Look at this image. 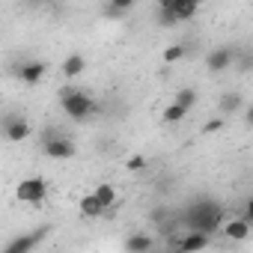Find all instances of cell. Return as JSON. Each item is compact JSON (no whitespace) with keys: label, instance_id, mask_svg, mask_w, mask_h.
Masks as SVG:
<instances>
[{"label":"cell","instance_id":"cell-1","mask_svg":"<svg viewBox=\"0 0 253 253\" xmlns=\"http://www.w3.org/2000/svg\"><path fill=\"white\" fill-rule=\"evenodd\" d=\"M176 217H179V226H182V229H194V232L211 235V232L220 229V223H223L226 214H223V206L214 203V200H194V203H188L185 211H179Z\"/></svg>","mask_w":253,"mask_h":253},{"label":"cell","instance_id":"cell-2","mask_svg":"<svg viewBox=\"0 0 253 253\" xmlns=\"http://www.w3.org/2000/svg\"><path fill=\"white\" fill-rule=\"evenodd\" d=\"M60 104H63V113L72 119V122H84L95 113V101L92 95H86L84 89L78 86H60Z\"/></svg>","mask_w":253,"mask_h":253},{"label":"cell","instance_id":"cell-3","mask_svg":"<svg viewBox=\"0 0 253 253\" xmlns=\"http://www.w3.org/2000/svg\"><path fill=\"white\" fill-rule=\"evenodd\" d=\"M39 143H42L45 158H51V161H69V158L78 155L75 140H72L69 134H63L60 128H45V131L39 134Z\"/></svg>","mask_w":253,"mask_h":253},{"label":"cell","instance_id":"cell-4","mask_svg":"<svg viewBox=\"0 0 253 253\" xmlns=\"http://www.w3.org/2000/svg\"><path fill=\"white\" fill-rule=\"evenodd\" d=\"M48 197V182L42 176H27L15 185V200L24 206H42Z\"/></svg>","mask_w":253,"mask_h":253},{"label":"cell","instance_id":"cell-5","mask_svg":"<svg viewBox=\"0 0 253 253\" xmlns=\"http://www.w3.org/2000/svg\"><path fill=\"white\" fill-rule=\"evenodd\" d=\"M0 134H3V140H9V143H24V140L33 134V128H30L27 116L9 113V116L3 119V125H0Z\"/></svg>","mask_w":253,"mask_h":253},{"label":"cell","instance_id":"cell-6","mask_svg":"<svg viewBox=\"0 0 253 253\" xmlns=\"http://www.w3.org/2000/svg\"><path fill=\"white\" fill-rule=\"evenodd\" d=\"M48 229H51V226H39V229L30 232V235H15V238H9L0 250H3V253H27V250H33V247L48 235Z\"/></svg>","mask_w":253,"mask_h":253},{"label":"cell","instance_id":"cell-7","mask_svg":"<svg viewBox=\"0 0 253 253\" xmlns=\"http://www.w3.org/2000/svg\"><path fill=\"white\" fill-rule=\"evenodd\" d=\"M45 72H48V63H45V60H27V63H21V66H15V78H18L24 86H36V84L45 78Z\"/></svg>","mask_w":253,"mask_h":253},{"label":"cell","instance_id":"cell-8","mask_svg":"<svg viewBox=\"0 0 253 253\" xmlns=\"http://www.w3.org/2000/svg\"><path fill=\"white\" fill-rule=\"evenodd\" d=\"M232 63H235V48H229V45H220V48H214V51L206 57V69H209L211 75L226 72Z\"/></svg>","mask_w":253,"mask_h":253},{"label":"cell","instance_id":"cell-9","mask_svg":"<svg viewBox=\"0 0 253 253\" xmlns=\"http://www.w3.org/2000/svg\"><path fill=\"white\" fill-rule=\"evenodd\" d=\"M250 220H244V217H229V220H223L220 223V229H223V235L226 238H232V241H244L247 235H250Z\"/></svg>","mask_w":253,"mask_h":253},{"label":"cell","instance_id":"cell-10","mask_svg":"<svg viewBox=\"0 0 253 253\" xmlns=\"http://www.w3.org/2000/svg\"><path fill=\"white\" fill-rule=\"evenodd\" d=\"M78 211H81L84 217H89V220H95V217H107V214H110V211H104V206L92 197V191L84 194V197L78 200Z\"/></svg>","mask_w":253,"mask_h":253},{"label":"cell","instance_id":"cell-11","mask_svg":"<svg viewBox=\"0 0 253 253\" xmlns=\"http://www.w3.org/2000/svg\"><path fill=\"white\" fill-rule=\"evenodd\" d=\"M200 3H203V0H170V9H173L176 21L182 24V21H191V18L197 15Z\"/></svg>","mask_w":253,"mask_h":253},{"label":"cell","instance_id":"cell-12","mask_svg":"<svg viewBox=\"0 0 253 253\" xmlns=\"http://www.w3.org/2000/svg\"><path fill=\"white\" fill-rule=\"evenodd\" d=\"M84 72H86V57H84V54H69V57L63 60V78L75 81V78H81Z\"/></svg>","mask_w":253,"mask_h":253},{"label":"cell","instance_id":"cell-13","mask_svg":"<svg viewBox=\"0 0 253 253\" xmlns=\"http://www.w3.org/2000/svg\"><path fill=\"white\" fill-rule=\"evenodd\" d=\"M155 244H158V241H155L152 235H146V232H134V235L125 238V250H134V253H149Z\"/></svg>","mask_w":253,"mask_h":253},{"label":"cell","instance_id":"cell-14","mask_svg":"<svg viewBox=\"0 0 253 253\" xmlns=\"http://www.w3.org/2000/svg\"><path fill=\"white\" fill-rule=\"evenodd\" d=\"M92 197L104 206V211H113V206H116V188L110 182H98L95 191H92Z\"/></svg>","mask_w":253,"mask_h":253},{"label":"cell","instance_id":"cell-15","mask_svg":"<svg viewBox=\"0 0 253 253\" xmlns=\"http://www.w3.org/2000/svg\"><path fill=\"white\" fill-rule=\"evenodd\" d=\"M241 107H244V98H241L238 92H223V95H220V104H217L220 116H232V113H238Z\"/></svg>","mask_w":253,"mask_h":253},{"label":"cell","instance_id":"cell-16","mask_svg":"<svg viewBox=\"0 0 253 253\" xmlns=\"http://www.w3.org/2000/svg\"><path fill=\"white\" fill-rule=\"evenodd\" d=\"M188 116V110L182 107V104H176V101H170L167 107H164V113H161V119L167 122V125H173V122H182Z\"/></svg>","mask_w":253,"mask_h":253},{"label":"cell","instance_id":"cell-17","mask_svg":"<svg viewBox=\"0 0 253 253\" xmlns=\"http://www.w3.org/2000/svg\"><path fill=\"white\" fill-rule=\"evenodd\" d=\"M176 104H182L185 110H191L194 104H197V89H191V86H182L179 92H176V98H173Z\"/></svg>","mask_w":253,"mask_h":253},{"label":"cell","instance_id":"cell-18","mask_svg":"<svg viewBox=\"0 0 253 253\" xmlns=\"http://www.w3.org/2000/svg\"><path fill=\"white\" fill-rule=\"evenodd\" d=\"M137 3V0H110V6H107V12L113 15V18H122L125 12H128L131 6Z\"/></svg>","mask_w":253,"mask_h":253},{"label":"cell","instance_id":"cell-19","mask_svg":"<svg viewBox=\"0 0 253 253\" xmlns=\"http://www.w3.org/2000/svg\"><path fill=\"white\" fill-rule=\"evenodd\" d=\"M185 54H188V51H185V45H170V48L164 51V57H161V60H164V63H179V60H185Z\"/></svg>","mask_w":253,"mask_h":253},{"label":"cell","instance_id":"cell-20","mask_svg":"<svg viewBox=\"0 0 253 253\" xmlns=\"http://www.w3.org/2000/svg\"><path fill=\"white\" fill-rule=\"evenodd\" d=\"M149 161H146V155H131L128 161H125V167H128V170H143Z\"/></svg>","mask_w":253,"mask_h":253},{"label":"cell","instance_id":"cell-21","mask_svg":"<svg viewBox=\"0 0 253 253\" xmlns=\"http://www.w3.org/2000/svg\"><path fill=\"white\" fill-rule=\"evenodd\" d=\"M223 125H226V122H223V116H220V119H211V122H206V125H203V134H214V131H220V128H223Z\"/></svg>","mask_w":253,"mask_h":253},{"label":"cell","instance_id":"cell-22","mask_svg":"<svg viewBox=\"0 0 253 253\" xmlns=\"http://www.w3.org/2000/svg\"><path fill=\"white\" fill-rule=\"evenodd\" d=\"M33 3H54V0H33Z\"/></svg>","mask_w":253,"mask_h":253}]
</instances>
